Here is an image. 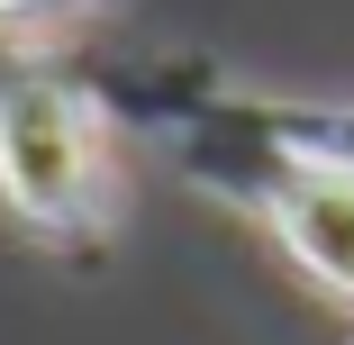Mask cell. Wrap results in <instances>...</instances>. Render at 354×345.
Masks as SVG:
<instances>
[{
  "label": "cell",
  "instance_id": "obj_1",
  "mask_svg": "<svg viewBox=\"0 0 354 345\" xmlns=\"http://www.w3.org/2000/svg\"><path fill=\"white\" fill-rule=\"evenodd\" d=\"M0 200L46 236L100 218V136L73 91L0 82Z\"/></svg>",
  "mask_w": 354,
  "mask_h": 345
},
{
  "label": "cell",
  "instance_id": "obj_2",
  "mask_svg": "<svg viewBox=\"0 0 354 345\" xmlns=\"http://www.w3.org/2000/svg\"><path fill=\"white\" fill-rule=\"evenodd\" d=\"M263 218L318 291L354 300V164L345 155H291L281 182L263 191Z\"/></svg>",
  "mask_w": 354,
  "mask_h": 345
},
{
  "label": "cell",
  "instance_id": "obj_3",
  "mask_svg": "<svg viewBox=\"0 0 354 345\" xmlns=\"http://www.w3.org/2000/svg\"><path fill=\"white\" fill-rule=\"evenodd\" d=\"M10 10H37V0H0V19H10Z\"/></svg>",
  "mask_w": 354,
  "mask_h": 345
}]
</instances>
